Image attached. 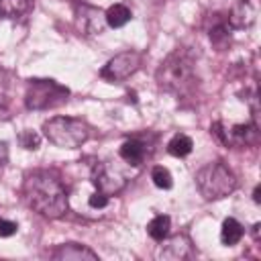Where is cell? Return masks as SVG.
I'll return each instance as SVG.
<instances>
[{
	"label": "cell",
	"mask_w": 261,
	"mask_h": 261,
	"mask_svg": "<svg viewBox=\"0 0 261 261\" xmlns=\"http://www.w3.org/2000/svg\"><path fill=\"white\" fill-rule=\"evenodd\" d=\"M22 198L29 204V208H33L45 218H59L69 208L65 186L55 175L41 169L24 175Z\"/></svg>",
	"instance_id": "6da1fadb"
},
{
	"label": "cell",
	"mask_w": 261,
	"mask_h": 261,
	"mask_svg": "<svg viewBox=\"0 0 261 261\" xmlns=\"http://www.w3.org/2000/svg\"><path fill=\"white\" fill-rule=\"evenodd\" d=\"M157 86L163 92H169L173 96H186L196 86V71L194 61L184 49L171 51L159 65L155 73Z\"/></svg>",
	"instance_id": "7a4b0ae2"
},
{
	"label": "cell",
	"mask_w": 261,
	"mask_h": 261,
	"mask_svg": "<svg viewBox=\"0 0 261 261\" xmlns=\"http://www.w3.org/2000/svg\"><path fill=\"white\" fill-rule=\"evenodd\" d=\"M196 186L204 200H222L237 190V175L222 161H210L196 171Z\"/></svg>",
	"instance_id": "3957f363"
},
{
	"label": "cell",
	"mask_w": 261,
	"mask_h": 261,
	"mask_svg": "<svg viewBox=\"0 0 261 261\" xmlns=\"http://www.w3.org/2000/svg\"><path fill=\"white\" fill-rule=\"evenodd\" d=\"M43 135L59 149H77L90 139V126L82 118L53 116L43 122Z\"/></svg>",
	"instance_id": "277c9868"
},
{
	"label": "cell",
	"mask_w": 261,
	"mask_h": 261,
	"mask_svg": "<svg viewBox=\"0 0 261 261\" xmlns=\"http://www.w3.org/2000/svg\"><path fill=\"white\" fill-rule=\"evenodd\" d=\"M69 90L55 80H29L24 104L29 110H49L67 102Z\"/></svg>",
	"instance_id": "5b68a950"
},
{
	"label": "cell",
	"mask_w": 261,
	"mask_h": 261,
	"mask_svg": "<svg viewBox=\"0 0 261 261\" xmlns=\"http://www.w3.org/2000/svg\"><path fill=\"white\" fill-rule=\"evenodd\" d=\"M141 59L143 57L139 51H122L106 61V65L100 69V75L108 82H124L141 67Z\"/></svg>",
	"instance_id": "8992f818"
},
{
	"label": "cell",
	"mask_w": 261,
	"mask_h": 261,
	"mask_svg": "<svg viewBox=\"0 0 261 261\" xmlns=\"http://www.w3.org/2000/svg\"><path fill=\"white\" fill-rule=\"evenodd\" d=\"M75 24L82 35H100L106 27L104 12L90 4H75Z\"/></svg>",
	"instance_id": "52a82bcc"
},
{
	"label": "cell",
	"mask_w": 261,
	"mask_h": 261,
	"mask_svg": "<svg viewBox=\"0 0 261 261\" xmlns=\"http://www.w3.org/2000/svg\"><path fill=\"white\" fill-rule=\"evenodd\" d=\"M92 181L96 186V192H102L106 196H114L124 188V179L116 173H112L104 163H94L92 165Z\"/></svg>",
	"instance_id": "ba28073f"
},
{
	"label": "cell",
	"mask_w": 261,
	"mask_h": 261,
	"mask_svg": "<svg viewBox=\"0 0 261 261\" xmlns=\"http://www.w3.org/2000/svg\"><path fill=\"white\" fill-rule=\"evenodd\" d=\"M192 253V241L188 234H175L171 239H167L165 245H161V249L157 251V257L161 259H169V261H181L186 257H190Z\"/></svg>",
	"instance_id": "9c48e42d"
},
{
	"label": "cell",
	"mask_w": 261,
	"mask_h": 261,
	"mask_svg": "<svg viewBox=\"0 0 261 261\" xmlns=\"http://www.w3.org/2000/svg\"><path fill=\"white\" fill-rule=\"evenodd\" d=\"M51 257H53V259H59V261H84V259L96 261V259H98V255H96L92 249H88V247H84V245H77V243L59 245V247L51 253Z\"/></svg>",
	"instance_id": "30bf717a"
},
{
	"label": "cell",
	"mask_w": 261,
	"mask_h": 261,
	"mask_svg": "<svg viewBox=\"0 0 261 261\" xmlns=\"http://www.w3.org/2000/svg\"><path fill=\"white\" fill-rule=\"evenodd\" d=\"M255 22V8L247 0H239L230 12H228V24L230 29H247Z\"/></svg>",
	"instance_id": "8fae6325"
},
{
	"label": "cell",
	"mask_w": 261,
	"mask_h": 261,
	"mask_svg": "<svg viewBox=\"0 0 261 261\" xmlns=\"http://www.w3.org/2000/svg\"><path fill=\"white\" fill-rule=\"evenodd\" d=\"M120 157L128 163V165H133V167H137V165H141L143 161H145V157H147V147H145V143L143 141H139V139H128V141H124L122 145H120Z\"/></svg>",
	"instance_id": "7c38bea8"
},
{
	"label": "cell",
	"mask_w": 261,
	"mask_h": 261,
	"mask_svg": "<svg viewBox=\"0 0 261 261\" xmlns=\"http://www.w3.org/2000/svg\"><path fill=\"white\" fill-rule=\"evenodd\" d=\"M243 234H245V228H243V224L237 218H224L222 228H220V241H222V245L232 247V245H237L243 239Z\"/></svg>",
	"instance_id": "4fadbf2b"
},
{
	"label": "cell",
	"mask_w": 261,
	"mask_h": 261,
	"mask_svg": "<svg viewBox=\"0 0 261 261\" xmlns=\"http://www.w3.org/2000/svg\"><path fill=\"white\" fill-rule=\"evenodd\" d=\"M104 18H106V24H108V27L120 29V27H124V24L133 18V12H130V8L124 6V4H112V6H108V10L104 12Z\"/></svg>",
	"instance_id": "5bb4252c"
},
{
	"label": "cell",
	"mask_w": 261,
	"mask_h": 261,
	"mask_svg": "<svg viewBox=\"0 0 261 261\" xmlns=\"http://www.w3.org/2000/svg\"><path fill=\"white\" fill-rule=\"evenodd\" d=\"M169 228H171V218L167 214H159V216L151 218L147 224V232L153 241H165L169 234Z\"/></svg>",
	"instance_id": "9a60e30c"
},
{
	"label": "cell",
	"mask_w": 261,
	"mask_h": 261,
	"mask_svg": "<svg viewBox=\"0 0 261 261\" xmlns=\"http://www.w3.org/2000/svg\"><path fill=\"white\" fill-rule=\"evenodd\" d=\"M31 10V0H0L2 18H18Z\"/></svg>",
	"instance_id": "2e32d148"
},
{
	"label": "cell",
	"mask_w": 261,
	"mask_h": 261,
	"mask_svg": "<svg viewBox=\"0 0 261 261\" xmlns=\"http://www.w3.org/2000/svg\"><path fill=\"white\" fill-rule=\"evenodd\" d=\"M192 147H194L192 139H190L188 135H184V133H177V135H173V137L169 139V143H167V153L173 155V157H186V155L192 153Z\"/></svg>",
	"instance_id": "e0dca14e"
},
{
	"label": "cell",
	"mask_w": 261,
	"mask_h": 261,
	"mask_svg": "<svg viewBox=\"0 0 261 261\" xmlns=\"http://www.w3.org/2000/svg\"><path fill=\"white\" fill-rule=\"evenodd\" d=\"M210 41H212V45L218 49V51H222L228 43H230V33H228V27L226 24H218V27H212L210 29Z\"/></svg>",
	"instance_id": "ac0fdd59"
},
{
	"label": "cell",
	"mask_w": 261,
	"mask_h": 261,
	"mask_svg": "<svg viewBox=\"0 0 261 261\" xmlns=\"http://www.w3.org/2000/svg\"><path fill=\"white\" fill-rule=\"evenodd\" d=\"M151 179H153V184H155L157 188H161V190H169V188L173 186V177H171L169 169L163 167V165H155V167H153Z\"/></svg>",
	"instance_id": "d6986e66"
},
{
	"label": "cell",
	"mask_w": 261,
	"mask_h": 261,
	"mask_svg": "<svg viewBox=\"0 0 261 261\" xmlns=\"http://www.w3.org/2000/svg\"><path fill=\"white\" fill-rule=\"evenodd\" d=\"M18 141H20V145H22L24 149H29V151H35V149H39V145H41V137H39L35 130H22V133L18 135Z\"/></svg>",
	"instance_id": "ffe728a7"
},
{
	"label": "cell",
	"mask_w": 261,
	"mask_h": 261,
	"mask_svg": "<svg viewBox=\"0 0 261 261\" xmlns=\"http://www.w3.org/2000/svg\"><path fill=\"white\" fill-rule=\"evenodd\" d=\"M10 96V73L0 67V102H6Z\"/></svg>",
	"instance_id": "44dd1931"
},
{
	"label": "cell",
	"mask_w": 261,
	"mask_h": 261,
	"mask_svg": "<svg viewBox=\"0 0 261 261\" xmlns=\"http://www.w3.org/2000/svg\"><path fill=\"white\" fill-rule=\"evenodd\" d=\"M108 200H110V196H106V194H102V192H94V194L88 198V206L100 210V208L108 206Z\"/></svg>",
	"instance_id": "7402d4cb"
},
{
	"label": "cell",
	"mask_w": 261,
	"mask_h": 261,
	"mask_svg": "<svg viewBox=\"0 0 261 261\" xmlns=\"http://www.w3.org/2000/svg\"><path fill=\"white\" fill-rule=\"evenodd\" d=\"M16 230H18V224L16 222H12V220H0V237L2 239L16 234Z\"/></svg>",
	"instance_id": "603a6c76"
},
{
	"label": "cell",
	"mask_w": 261,
	"mask_h": 261,
	"mask_svg": "<svg viewBox=\"0 0 261 261\" xmlns=\"http://www.w3.org/2000/svg\"><path fill=\"white\" fill-rule=\"evenodd\" d=\"M6 161H8V147H6V143L0 141V167L6 165Z\"/></svg>",
	"instance_id": "cb8c5ba5"
},
{
	"label": "cell",
	"mask_w": 261,
	"mask_h": 261,
	"mask_svg": "<svg viewBox=\"0 0 261 261\" xmlns=\"http://www.w3.org/2000/svg\"><path fill=\"white\" fill-rule=\"evenodd\" d=\"M253 200L259 204V186H257V188H255V192H253Z\"/></svg>",
	"instance_id": "d4e9b609"
}]
</instances>
